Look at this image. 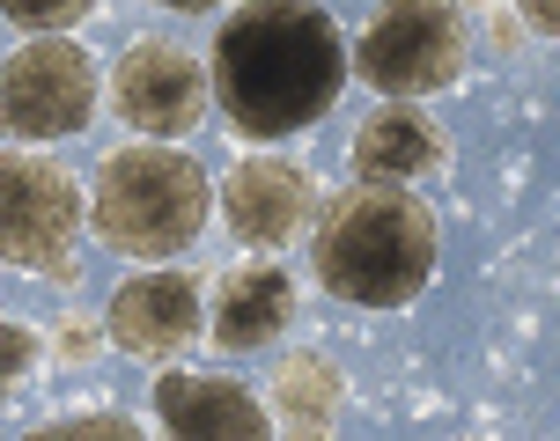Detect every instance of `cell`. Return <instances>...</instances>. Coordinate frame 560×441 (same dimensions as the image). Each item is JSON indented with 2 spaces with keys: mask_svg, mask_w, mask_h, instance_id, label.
Segmentation results:
<instances>
[{
  "mask_svg": "<svg viewBox=\"0 0 560 441\" xmlns=\"http://www.w3.org/2000/svg\"><path fill=\"white\" fill-rule=\"evenodd\" d=\"M37 354H45V346H37V331L15 324V317H0V405L37 376Z\"/></svg>",
  "mask_w": 560,
  "mask_h": 441,
  "instance_id": "14",
  "label": "cell"
},
{
  "mask_svg": "<svg viewBox=\"0 0 560 441\" xmlns=\"http://www.w3.org/2000/svg\"><path fill=\"white\" fill-rule=\"evenodd\" d=\"M288 324H295V279L280 273V265H236V273H222L214 317H207L222 354H258Z\"/></svg>",
  "mask_w": 560,
  "mask_h": 441,
  "instance_id": "11",
  "label": "cell"
},
{
  "mask_svg": "<svg viewBox=\"0 0 560 441\" xmlns=\"http://www.w3.org/2000/svg\"><path fill=\"white\" fill-rule=\"evenodd\" d=\"M347 88V45L317 0H244L214 29L207 96L252 140H288L317 126Z\"/></svg>",
  "mask_w": 560,
  "mask_h": 441,
  "instance_id": "1",
  "label": "cell"
},
{
  "mask_svg": "<svg viewBox=\"0 0 560 441\" xmlns=\"http://www.w3.org/2000/svg\"><path fill=\"white\" fill-rule=\"evenodd\" d=\"M524 29H538V37H553L560 29V0H524V15H516Z\"/></svg>",
  "mask_w": 560,
  "mask_h": 441,
  "instance_id": "18",
  "label": "cell"
},
{
  "mask_svg": "<svg viewBox=\"0 0 560 441\" xmlns=\"http://www.w3.org/2000/svg\"><path fill=\"white\" fill-rule=\"evenodd\" d=\"M266 419L295 427V434H332V419H339V368L325 354H295L273 376V405H266Z\"/></svg>",
  "mask_w": 560,
  "mask_h": 441,
  "instance_id": "13",
  "label": "cell"
},
{
  "mask_svg": "<svg viewBox=\"0 0 560 441\" xmlns=\"http://www.w3.org/2000/svg\"><path fill=\"white\" fill-rule=\"evenodd\" d=\"M450 147H443V126H428L420 110L392 104L376 110L362 133H354V177H369V184H413L420 169H435Z\"/></svg>",
  "mask_w": 560,
  "mask_h": 441,
  "instance_id": "12",
  "label": "cell"
},
{
  "mask_svg": "<svg viewBox=\"0 0 560 441\" xmlns=\"http://www.w3.org/2000/svg\"><path fill=\"white\" fill-rule=\"evenodd\" d=\"M155 419L170 434H207V441H258L266 434V405L229 376H155Z\"/></svg>",
  "mask_w": 560,
  "mask_h": 441,
  "instance_id": "10",
  "label": "cell"
},
{
  "mask_svg": "<svg viewBox=\"0 0 560 441\" xmlns=\"http://www.w3.org/2000/svg\"><path fill=\"white\" fill-rule=\"evenodd\" d=\"M89 354H96V324L67 317V324H59V360H89Z\"/></svg>",
  "mask_w": 560,
  "mask_h": 441,
  "instance_id": "17",
  "label": "cell"
},
{
  "mask_svg": "<svg viewBox=\"0 0 560 441\" xmlns=\"http://www.w3.org/2000/svg\"><path fill=\"white\" fill-rule=\"evenodd\" d=\"M369 88L384 96H435L465 74V23L457 0H376L354 45Z\"/></svg>",
  "mask_w": 560,
  "mask_h": 441,
  "instance_id": "4",
  "label": "cell"
},
{
  "mask_svg": "<svg viewBox=\"0 0 560 441\" xmlns=\"http://www.w3.org/2000/svg\"><path fill=\"white\" fill-rule=\"evenodd\" d=\"M112 104L133 133L177 140L207 118V67L170 37H133L112 67Z\"/></svg>",
  "mask_w": 560,
  "mask_h": 441,
  "instance_id": "7",
  "label": "cell"
},
{
  "mask_svg": "<svg viewBox=\"0 0 560 441\" xmlns=\"http://www.w3.org/2000/svg\"><path fill=\"white\" fill-rule=\"evenodd\" d=\"M214 214V184L192 155L177 147H118L112 163L96 169V192H89V221L104 250L118 258H177L199 243V228Z\"/></svg>",
  "mask_w": 560,
  "mask_h": 441,
  "instance_id": "3",
  "label": "cell"
},
{
  "mask_svg": "<svg viewBox=\"0 0 560 441\" xmlns=\"http://www.w3.org/2000/svg\"><path fill=\"white\" fill-rule=\"evenodd\" d=\"M104 324H112V338L133 360H170L177 346L199 338L207 309H199V287L185 273H133L112 295V317Z\"/></svg>",
  "mask_w": 560,
  "mask_h": 441,
  "instance_id": "9",
  "label": "cell"
},
{
  "mask_svg": "<svg viewBox=\"0 0 560 441\" xmlns=\"http://www.w3.org/2000/svg\"><path fill=\"white\" fill-rule=\"evenodd\" d=\"M96 0H0V15L8 23H23V29H67V23H82Z\"/></svg>",
  "mask_w": 560,
  "mask_h": 441,
  "instance_id": "15",
  "label": "cell"
},
{
  "mask_svg": "<svg viewBox=\"0 0 560 441\" xmlns=\"http://www.w3.org/2000/svg\"><path fill=\"white\" fill-rule=\"evenodd\" d=\"M163 8H177V15H207V8H222V0H163Z\"/></svg>",
  "mask_w": 560,
  "mask_h": 441,
  "instance_id": "19",
  "label": "cell"
},
{
  "mask_svg": "<svg viewBox=\"0 0 560 441\" xmlns=\"http://www.w3.org/2000/svg\"><path fill=\"white\" fill-rule=\"evenodd\" d=\"M45 434H67V441H74V434H140V427L126 413H67V419H52Z\"/></svg>",
  "mask_w": 560,
  "mask_h": 441,
  "instance_id": "16",
  "label": "cell"
},
{
  "mask_svg": "<svg viewBox=\"0 0 560 441\" xmlns=\"http://www.w3.org/2000/svg\"><path fill=\"white\" fill-rule=\"evenodd\" d=\"M96 118V59L74 37H37L0 67V133L15 140H67Z\"/></svg>",
  "mask_w": 560,
  "mask_h": 441,
  "instance_id": "6",
  "label": "cell"
},
{
  "mask_svg": "<svg viewBox=\"0 0 560 441\" xmlns=\"http://www.w3.org/2000/svg\"><path fill=\"white\" fill-rule=\"evenodd\" d=\"M310 177L288 155H244V163L222 177V221L236 243L252 250H280L295 228L310 221Z\"/></svg>",
  "mask_w": 560,
  "mask_h": 441,
  "instance_id": "8",
  "label": "cell"
},
{
  "mask_svg": "<svg viewBox=\"0 0 560 441\" xmlns=\"http://www.w3.org/2000/svg\"><path fill=\"white\" fill-rule=\"evenodd\" d=\"M82 192L52 155H0V258L45 279H74Z\"/></svg>",
  "mask_w": 560,
  "mask_h": 441,
  "instance_id": "5",
  "label": "cell"
},
{
  "mask_svg": "<svg viewBox=\"0 0 560 441\" xmlns=\"http://www.w3.org/2000/svg\"><path fill=\"white\" fill-rule=\"evenodd\" d=\"M435 214L428 199L406 184H369L354 177L347 192L317 199V228H310V273L325 295L354 309H406L435 279Z\"/></svg>",
  "mask_w": 560,
  "mask_h": 441,
  "instance_id": "2",
  "label": "cell"
}]
</instances>
